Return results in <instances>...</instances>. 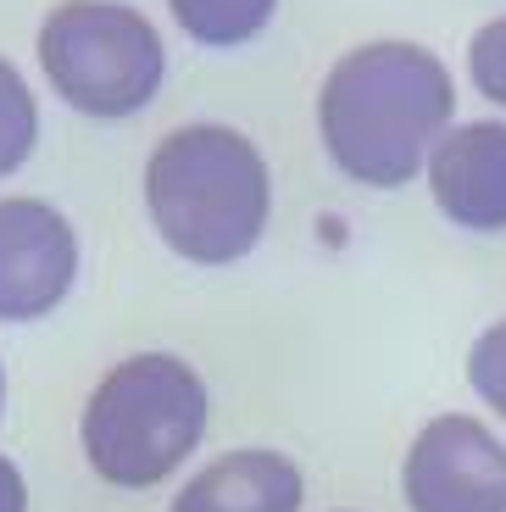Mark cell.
<instances>
[{"mask_svg": "<svg viewBox=\"0 0 506 512\" xmlns=\"http://www.w3.org/2000/svg\"><path fill=\"white\" fill-rule=\"evenodd\" d=\"M78 284V234L62 206L0 195V323H39Z\"/></svg>", "mask_w": 506, "mask_h": 512, "instance_id": "cell-6", "label": "cell"}, {"mask_svg": "<svg viewBox=\"0 0 506 512\" xmlns=\"http://www.w3.org/2000/svg\"><path fill=\"white\" fill-rule=\"evenodd\" d=\"M0 418H6V362H0Z\"/></svg>", "mask_w": 506, "mask_h": 512, "instance_id": "cell-14", "label": "cell"}, {"mask_svg": "<svg viewBox=\"0 0 506 512\" xmlns=\"http://www.w3.org/2000/svg\"><path fill=\"white\" fill-rule=\"evenodd\" d=\"M406 512H506V440L468 412H440L401 457Z\"/></svg>", "mask_w": 506, "mask_h": 512, "instance_id": "cell-5", "label": "cell"}, {"mask_svg": "<svg viewBox=\"0 0 506 512\" xmlns=\"http://www.w3.org/2000/svg\"><path fill=\"white\" fill-rule=\"evenodd\" d=\"M429 201L462 234H506V123H451L429 151Z\"/></svg>", "mask_w": 506, "mask_h": 512, "instance_id": "cell-7", "label": "cell"}, {"mask_svg": "<svg viewBox=\"0 0 506 512\" xmlns=\"http://www.w3.org/2000/svg\"><path fill=\"white\" fill-rule=\"evenodd\" d=\"M145 212L173 256L228 268L245 262L273 223V167L240 128L184 123L145 156Z\"/></svg>", "mask_w": 506, "mask_h": 512, "instance_id": "cell-2", "label": "cell"}, {"mask_svg": "<svg viewBox=\"0 0 506 512\" xmlns=\"http://www.w3.org/2000/svg\"><path fill=\"white\" fill-rule=\"evenodd\" d=\"M306 501V474L295 457L267 446L223 451L206 468H195L167 512H301Z\"/></svg>", "mask_w": 506, "mask_h": 512, "instance_id": "cell-8", "label": "cell"}, {"mask_svg": "<svg viewBox=\"0 0 506 512\" xmlns=\"http://www.w3.org/2000/svg\"><path fill=\"white\" fill-rule=\"evenodd\" d=\"M34 145H39V101L28 90V78L17 73V62L0 56V179L28 167Z\"/></svg>", "mask_w": 506, "mask_h": 512, "instance_id": "cell-10", "label": "cell"}, {"mask_svg": "<svg viewBox=\"0 0 506 512\" xmlns=\"http://www.w3.org/2000/svg\"><path fill=\"white\" fill-rule=\"evenodd\" d=\"M0 512H28V479L6 451H0Z\"/></svg>", "mask_w": 506, "mask_h": 512, "instance_id": "cell-13", "label": "cell"}, {"mask_svg": "<svg viewBox=\"0 0 506 512\" xmlns=\"http://www.w3.org/2000/svg\"><path fill=\"white\" fill-rule=\"evenodd\" d=\"M212 396L178 351H134L101 373L78 418L89 474L112 490H151L201 451Z\"/></svg>", "mask_w": 506, "mask_h": 512, "instance_id": "cell-3", "label": "cell"}, {"mask_svg": "<svg viewBox=\"0 0 506 512\" xmlns=\"http://www.w3.org/2000/svg\"><path fill=\"white\" fill-rule=\"evenodd\" d=\"M468 78L490 106L506 112V17H490L468 39Z\"/></svg>", "mask_w": 506, "mask_h": 512, "instance_id": "cell-12", "label": "cell"}, {"mask_svg": "<svg viewBox=\"0 0 506 512\" xmlns=\"http://www.w3.org/2000/svg\"><path fill=\"white\" fill-rule=\"evenodd\" d=\"M468 390L490 407V418L506 423V318L468 346Z\"/></svg>", "mask_w": 506, "mask_h": 512, "instance_id": "cell-11", "label": "cell"}, {"mask_svg": "<svg viewBox=\"0 0 506 512\" xmlns=\"http://www.w3.org/2000/svg\"><path fill=\"white\" fill-rule=\"evenodd\" d=\"M39 73L78 117L123 123L156 101L167 45L156 23L117 0H56L39 23Z\"/></svg>", "mask_w": 506, "mask_h": 512, "instance_id": "cell-4", "label": "cell"}, {"mask_svg": "<svg viewBox=\"0 0 506 512\" xmlns=\"http://www.w3.org/2000/svg\"><path fill=\"white\" fill-rule=\"evenodd\" d=\"M456 117V78L418 39H367L317 90V140L351 184L401 190Z\"/></svg>", "mask_w": 506, "mask_h": 512, "instance_id": "cell-1", "label": "cell"}, {"mask_svg": "<svg viewBox=\"0 0 506 512\" xmlns=\"http://www.w3.org/2000/svg\"><path fill=\"white\" fill-rule=\"evenodd\" d=\"M167 12L195 45L206 51H234V45H251L273 12H279V0H167Z\"/></svg>", "mask_w": 506, "mask_h": 512, "instance_id": "cell-9", "label": "cell"}]
</instances>
